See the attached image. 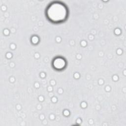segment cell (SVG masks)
<instances>
[{
  "instance_id": "cell-1",
  "label": "cell",
  "mask_w": 126,
  "mask_h": 126,
  "mask_svg": "<svg viewBox=\"0 0 126 126\" xmlns=\"http://www.w3.org/2000/svg\"><path fill=\"white\" fill-rule=\"evenodd\" d=\"M47 16L50 20L58 22L64 20L66 17L67 11L65 7L62 4H52L47 10Z\"/></svg>"
},
{
  "instance_id": "cell-2",
  "label": "cell",
  "mask_w": 126,
  "mask_h": 126,
  "mask_svg": "<svg viewBox=\"0 0 126 126\" xmlns=\"http://www.w3.org/2000/svg\"><path fill=\"white\" fill-rule=\"evenodd\" d=\"M65 62L62 58H58L56 59L53 62V65L55 68L58 69H61L63 68L65 66Z\"/></svg>"
}]
</instances>
